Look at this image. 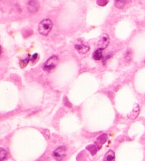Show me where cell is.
<instances>
[{"label":"cell","instance_id":"obj_9","mask_svg":"<svg viewBox=\"0 0 145 161\" xmlns=\"http://www.w3.org/2000/svg\"><path fill=\"white\" fill-rule=\"evenodd\" d=\"M139 113H140V107H139L138 105H134V109H133V110H132V113L130 114V116L129 117L132 119H134L135 118L138 117Z\"/></svg>","mask_w":145,"mask_h":161},{"label":"cell","instance_id":"obj_15","mask_svg":"<svg viewBox=\"0 0 145 161\" xmlns=\"http://www.w3.org/2000/svg\"><path fill=\"white\" fill-rule=\"evenodd\" d=\"M108 3V0H97V4L99 6L104 7Z\"/></svg>","mask_w":145,"mask_h":161},{"label":"cell","instance_id":"obj_18","mask_svg":"<svg viewBox=\"0 0 145 161\" xmlns=\"http://www.w3.org/2000/svg\"><path fill=\"white\" fill-rule=\"evenodd\" d=\"M65 105H66L67 107H71V104L69 102V100H68V99H67V98H65Z\"/></svg>","mask_w":145,"mask_h":161},{"label":"cell","instance_id":"obj_4","mask_svg":"<svg viewBox=\"0 0 145 161\" xmlns=\"http://www.w3.org/2000/svg\"><path fill=\"white\" fill-rule=\"evenodd\" d=\"M109 36L107 34H103L101 36V38H99V42H98V47H99V48H101L102 50L105 49L106 47L108 46V44H109Z\"/></svg>","mask_w":145,"mask_h":161},{"label":"cell","instance_id":"obj_14","mask_svg":"<svg viewBox=\"0 0 145 161\" xmlns=\"http://www.w3.org/2000/svg\"><path fill=\"white\" fill-rule=\"evenodd\" d=\"M87 148L90 152H91V153L92 154L93 156H94V155L97 153V148L96 146H94V145H91V146H88Z\"/></svg>","mask_w":145,"mask_h":161},{"label":"cell","instance_id":"obj_19","mask_svg":"<svg viewBox=\"0 0 145 161\" xmlns=\"http://www.w3.org/2000/svg\"><path fill=\"white\" fill-rule=\"evenodd\" d=\"M38 58V53H35L33 56H32V58H31V60L33 62H34V61H36V59Z\"/></svg>","mask_w":145,"mask_h":161},{"label":"cell","instance_id":"obj_2","mask_svg":"<svg viewBox=\"0 0 145 161\" xmlns=\"http://www.w3.org/2000/svg\"><path fill=\"white\" fill-rule=\"evenodd\" d=\"M59 62V59L56 56H53L48 59L46 61V63L43 66L44 70L47 71V72H50L51 70H52L55 67L58 66Z\"/></svg>","mask_w":145,"mask_h":161},{"label":"cell","instance_id":"obj_8","mask_svg":"<svg viewBox=\"0 0 145 161\" xmlns=\"http://www.w3.org/2000/svg\"><path fill=\"white\" fill-rule=\"evenodd\" d=\"M101 48H98V49L94 51L93 53V58L95 60H101L103 59V51Z\"/></svg>","mask_w":145,"mask_h":161},{"label":"cell","instance_id":"obj_11","mask_svg":"<svg viewBox=\"0 0 145 161\" xmlns=\"http://www.w3.org/2000/svg\"><path fill=\"white\" fill-rule=\"evenodd\" d=\"M30 60V55H28V57L26 59L20 60V66H21L22 68H24L28 64Z\"/></svg>","mask_w":145,"mask_h":161},{"label":"cell","instance_id":"obj_17","mask_svg":"<svg viewBox=\"0 0 145 161\" xmlns=\"http://www.w3.org/2000/svg\"><path fill=\"white\" fill-rule=\"evenodd\" d=\"M43 134L44 136L46 137V138H47V139H48V138H50V131H48V133L47 134H46V132L43 131Z\"/></svg>","mask_w":145,"mask_h":161},{"label":"cell","instance_id":"obj_16","mask_svg":"<svg viewBox=\"0 0 145 161\" xmlns=\"http://www.w3.org/2000/svg\"><path fill=\"white\" fill-rule=\"evenodd\" d=\"M132 51L131 50H128V51L127 52V54H126V56H125V58L126 60L128 61V62H130V61H131L132 60Z\"/></svg>","mask_w":145,"mask_h":161},{"label":"cell","instance_id":"obj_1","mask_svg":"<svg viewBox=\"0 0 145 161\" xmlns=\"http://www.w3.org/2000/svg\"><path fill=\"white\" fill-rule=\"evenodd\" d=\"M52 28V22L50 19H44L38 26V31L43 36H47Z\"/></svg>","mask_w":145,"mask_h":161},{"label":"cell","instance_id":"obj_12","mask_svg":"<svg viewBox=\"0 0 145 161\" xmlns=\"http://www.w3.org/2000/svg\"><path fill=\"white\" fill-rule=\"evenodd\" d=\"M107 138H108V136L106 134H102V135H101L99 138H98L97 143H99L100 145L103 144L104 143H105L106 140H107Z\"/></svg>","mask_w":145,"mask_h":161},{"label":"cell","instance_id":"obj_7","mask_svg":"<svg viewBox=\"0 0 145 161\" xmlns=\"http://www.w3.org/2000/svg\"><path fill=\"white\" fill-rule=\"evenodd\" d=\"M115 153H114L113 150H109L106 153L103 161H115Z\"/></svg>","mask_w":145,"mask_h":161},{"label":"cell","instance_id":"obj_13","mask_svg":"<svg viewBox=\"0 0 145 161\" xmlns=\"http://www.w3.org/2000/svg\"><path fill=\"white\" fill-rule=\"evenodd\" d=\"M7 158V150L3 149V148H1V150H0V160H1V161H4Z\"/></svg>","mask_w":145,"mask_h":161},{"label":"cell","instance_id":"obj_5","mask_svg":"<svg viewBox=\"0 0 145 161\" xmlns=\"http://www.w3.org/2000/svg\"><path fill=\"white\" fill-rule=\"evenodd\" d=\"M28 9L30 13H36L38 9L37 2L36 0H29L28 3Z\"/></svg>","mask_w":145,"mask_h":161},{"label":"cell","instance_id":"obj_6","mask_svg":"<svg viewBox=\"0 0 145 161\" xmlns=\"http://www.w3.org/2000/svg\"><path fill=\"white\" fill-rule=\"evenodd\" d=\"M75 48L77 51L81 54H85L89 50V46L84 43H79L75 45Z\"/></svg>","mask_w":145,"mask_h":161},{"label":"cell","instance_id":"obj_10","mask_svg":"<svg viewBox=\"0 0 145 161\" xmlns=\"http://www.w3.org/2000/svg\"><path fill=\"white\" fill-rule=\"evenodd\" d=\"M127 0H115V5L118 9H122L125 5Z\"/></svg>","mask_w":145,"mask_h":161},{"label":"cell","instance_id":"obj_3","mask_svg":"<svg viewBox=\"0 0 145 161\" xmlns=\"http://www.w3.org/2000/svg\"><path fill=\"white\" fill-rule=\"evenodd\" d=\"M66 148L65 146H60L53 151L52 156L56 160L62 161L66 156Z\"/></svg>","mask_w":145,"mask_h":161}]
</instances>
